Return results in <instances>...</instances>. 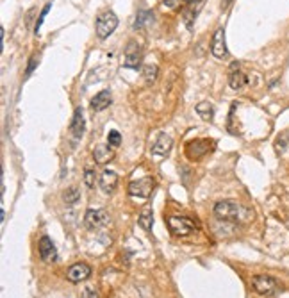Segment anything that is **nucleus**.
<instances>
[{
	"mask_svg": "<svg viewBox=\"0 0 289 298\" xmlns=\"http://www.w3.org/2000/svg\"><path fill=\"white\" fill-rule=\"evenodd\" d=\"M214 216L218 220H223V222L237 223V222H245V220L250 216V213L245 209V207H241L237 202L222 200L214 205Z\"/></svg>",
	"mask_w": 289,
	"mask_h": 298,
	"instance_id": "obj_1",
	"label": "nucleus"
},
{
	"mask_svg": "<svg viewBox=\"0 0 289 298\" xmlns=\"http://www.w3.org/2000/svg\"><path fill=\"white\" fill-rule=\"evenodd\" d=\"M118 27V16L115 14V11L107 9L104 13L98 14L97 18V36L100 40H107Z\"/></svg>",
	"mask_w": 289,
	"mask_h": 298,
	"instance_id": "obj_2",
	"label": "nucleus"
},
{
	"mask_svg": "<svg viewBox=\"0 0 289 298\" xmlns=\"http://www.w3.org/2000/svg\"><path fill=\"white\" fill-rule=\"evenodd\" d=\"M214 143L209 139H193L186 145V157L189 161H200L209 152H213Z\"/></svg>",
	"mask_w": 289,
	"mask_h": 298,
	"instance_id": "obj_3",
	"label": "nucleus"
},
{
	"mask_svg": "<svg viewBox=\"0 0 289 298\" xmlns=\"http://www.w3.org/2000/svg\"><path fill=\"white\" fill-rule=\"evenodd\" d=\"M168 231L172 236L184 238L195 231V222L186 218V216H172V218H168Z\"/></svg>",
	"mask_w": 289,
	"mask_h": 298,
	"instance_id": "obj_4",
	"label": "nucleus"
},
{
	"mask_svg": "<svg viewBox=\"0 0 289 298\" xmlns=\"http://www.w3.org/2000/svg\"><path fill=\"white\" fill-rule=\"evenodd\" d=\"M123 66L129 68V70H139V68H143V52H141V45L138 41H129V45H127Z\"/></svg>",
	"mask_w": 289,
	"mask_h": 298,
	"instance_id": "obj_5",
	"label": "nucleus"
},
{
	"mask_svg": "<svg viewBox=\"0 0 289 298\" xmlns=\"http://www.w3.org/2000/svg\"><path fill=\"white\" fill-rule=\"evenodd\" d=\"M252 286H254V290L257 291L259 295H264V297H273V295H277V291H279L277 281L273 277H268V275L254 277Z\"/></svg>",
	"mask_w": 289,
	"mask_h": 298,
	"instance_id": "obj_6",
	"label": "nucleus"
},
{
	"mask_svg": "<svg viewBox=\"0 0 289 298\" xmlns=\"http://www.w3.org/2000/svg\"><path fill=\"white\" fill-rule=\"evenodd\" d=\"M156 187V180L152 177H143L134 180L129 184V193L132 196H139V198H148Z\"/></svg>",
	"mask_w": 289,
	"mask_h": 298,
	"instance_id": "obj_7",
	"label": "nucleus"
},
{
	"mask_svg": "<svg viewBox=\"0 0 289 298\" xmlns=\"http://www.w3.org/2000/svg\"><path fill=\"white\" fill-rule=\"evenodd\" d=\"M211 54L216 59H225L229 56L227 41H225V29L223 27H218L214 31L213 40H211Z\"/></svg>",
	"mask_w": 289,
	"mask_h": 298,
	"instance_id": "obj_8",
	"label": "nucleus"
},
{
	"mask_svg": "<svg viewBox=\"0 0 289 298\" xmlns=\"http://www.w3.org/2000/svg\"><path fill=\"white\" fill-rule=\"evenodd\" d=\"M109 222V216L104 209H88L84 214V223L86 227L91 229V231H97V229L104 227Z\"/></svg>",
	"mask_w": 289,
	"mask_h": 298,
	"instance_id": "obj_9",
	"label": "nucleus"
},
{
	"mask_svg": "<svg viewBox=\"0 0 289 298\" xmlns=\"http://www.w3.org/2000/svg\"><path fill=\"white\" fill-rule=\"evenodd\" d=\"M89 275H91V268H89L86 263L71 264V266L68 268V272H66V279H68L70 282H73V284L86 281V279H88Z\"/></svg>",
	"mask_w": 289,
	"mask_h": 298,
	"instance_id": "obj_10",
	"label": "nucleus"
},
{
	"mask_svg": "<svg viewBox=\"0 0 289 298\" xmlns=\"http://www.w3.org/2000/svg\"><path fill=\"white\" fill-rule=\"evenodd\" d=\"M246 84H248V77H246L245 73L241 71L239 62H232L231 75H229V86H231L232 89L239 91V89H243Z\"/></svg>",
	"mask_w": 289,
	"mask_h": 298,
	"instance_id": "obj_11",
	"label": "nucleus"
},
{
	"mask_svg": "<svg viewBox=\"0 0 289 298\" xmlns=\"http://www.w3.org/2000/svg\"><path fill=\"white\" fill-rule=\"evenodd\" d=\"M98 186L106 195H111L116 189V186H118V175L115 172H111V170H104L100 179H98Z\"/></svg>",
	"mask_w": 289,
	"mask_h": 298,
	"instance_id": "obj_12",
	"label": "nucleus"
},
{
	"mask_svg": "<svg viewBox=\"0 0 289 298\" xmlns=\"http://www.w3.org/2000/svg\"><path fill=\"white\" fill-rule=\"evenodd\" d=\"M40 255L45 263H54L58 259V250L54 246L52 239L49 236H43L40 239Z\"/></svg>",
	"mask_w": 289,
	"mask_h": 298,
	"instance_id": "obj_13",
	"label": "nucleus"
},
{
	"mask_svg": "<svg viewBox=\"0 0 289 298\" xmlns=\"http://www.w3.org/2000/svg\"><path fill=\"white\" fill-rule=\"evenodd\" d=\"M172 147H173V139L170 138L168 134H159V138L152 145V154H156V156L159 157H165L170 154Z\"/></svg>",
	"mask_w": 289,
	"mask_h": 298,
	"instance_id": "obj_14",
	"label": "nucleus"
},
{
	"mask_svg": "<svg viewBox=\"0 0 289 298\" xmlns=\"http://www.w3.org/2000/svg\"><path fill=\"white\" fill-rule=\"evenodd\" d=\"M93 157H95V163H97V165L104 166V165H107L109 161H113L115 150H113L111 145H98V147L93 150Z\"/></svg>",
	"mask_w": 289,
	"mask_h": 298,
	"instance_id": "obj_15",
	"label": "nucleus"
},
{
	"mask_svg": "<svg viewBox=\"0 0 289 298\" xmlns=\"http://www.w3.org/2000/svg\"><path fill=\"white\" fill-rule=\"evenodd\" d=\"M109 106H111V93H109L107 89H104V91H100V93H97L91 98V109H93L95 113L104 111V109H107Z\"/></svg>",
	"mask_w": 289,
	"mask_h": 298,
	"instance_id": "obj_16",
	"label": "nucleus"
},
{
	"mask_svg": "<svg viewBox=\"0 0 289 298\" xmlns=\"http://www.w3.org/2000/svg\"><path fill=\"white\" fill-rule=\"evenodd\" d=\"M70 130L75 138H80V136L84 134V113H82V107H77L75 113H73Z\"/></svg>",
	"mask_w": 289,
	"mask_h": 298,
	"instance_id": "obj_17",
	"label": "nucleus"
},
{
	"mask_svg": "<svg viewBox=\"0 0 289 298\" xmlns=\"http://www.w3.org/2000/svg\"><path fill=\"white\" fill-rule=\"evenodd\" d=\"M204 4H205V0H187V7H186V11H184L187 27H191V23L195 22L196 14L200 13V9Z\"/></svg>",
	"mask_w": 289,
	"mask_h": 298,
	"instance_id": "obj_18",
	"label": "nucleus"
},
{
	"mask_svg": "<svg viewBox=\"0 0 289 298\" xmlns=\"http://www.w3.org/2000/svg\"><path fill=\"white\" fill-rule=\"evenodd\" d=\"M152 22H154V13H152V11H147V9H141V11H138V14H136L134 29L141 31V29H145V27Z\"/></svg>",
	"mask_w": 289,
	"mask_h": 298,
	"instance_id": "obj_19",
	"label": "nucleus"
},
{
	"mask_svg": "<svg viewBox=\"0 0 289 298\" xmlns=\"http://www.w3.org/2000/svg\"><path fill=\"white\" fill-rule=\"evenodd\" d=\"M141 73L147 84H154L157 80V75H159V68H157V64H143Z\"/></svg>",
	"mask_w": 289,
	"mask_h": 298,
	"instance_id": "obj_20",
	"label": "nucleus"
},
{
	"mask_svg": "<svg viewBox=\"0 0 289 298\" xmlns=\"http://www.w3.org/2000/svg\"><path fill=\"white\" fill-rule=\"evenodd\" d=\"M138 223H139V227L145 229L147 232L152 231V223H154V214H152V207H148V205H147V207L141 211Z\"/></svg>",
	"mask_w": 289,
	"mask_h": 298,
	"instance_id": "obj_21",
	"label": "nucleus"
},
{
	"mask_svg": "<svg viewBox=\"0 0 289 298\" xmlns=\"http://www.w3.org/2000/svg\"><path fill=\"white\" fill-rule=\"evenodd\" d=\"M196 113H198V116L205 121H211L214 118V107H213V104H209V102L196 104Z\"/></svg>",
	"mask_w": 289,
	"mask_h": 298,
	"instance_id": "obj_22",
	"label": "nucleus"
},
{
	"mask_svg": "<svg viewBox=\"0 0 289 298\" xmlns=\"http://www.w3.org/2000/svg\"><path fill=\"white\" fill-rule=\"evenodd\" d=\"M79 198H80V191H79V189H77L75 186L68 187L66 191H64V195H62V200L66 202L68 205L77 204V202H79Z\"/></svg>",
	"mask_w": 289,
	"mask_h": 298,
	"instance_id": "obj_23",
	"label": "nucleus"
},
{
	"mask_svg": "<svg viewBox=\"0 0 289 298\" xmlns=\"http://www.w3.org/2000/svg\"><path fill=\"white\" fill-rule=\"evenodd\" d=\"M121 143V136L118 130H109V134H107V145H111V147H120Z\"/></svg>",
	"mask_w": 289,
	"mask_h": 298,
	"instance_id": "obj_24",
	"label": "nucleus"
},
{
	"mask_svg": "<svg viewBox=\"0 0 289 298\" xmlns=\"http://www.w3.org/2000/svg\"><path fill=\"white\" fill-rule=\"evenodd\" d=\"M275 147L281 152H289V132H284L281 138L275 141Z\"/></svg>",
	"mask_w": 289,
	"mask_h": 298,
	"instance_id": "obj_25",
	"label": "nucleus"
},
{
	"mask_svg": "<svg viewBox=\"0 0 289 298\" xmlns=\"http://www.w3.org/2000/svg\"><path fill=\"white\" fill-rule=\"evenodd\" d=\"M50 7H52V2H49V4L45 5V7H43V11H41V14H40V18H38V20H36V25H34V34H38V32H40V29H41V23H43L45 16H47V14H49Z\"/></svg>",
	"mask_w": 289,
	"mask_h": 298,
	"instance_id": "obj_26",
	"label": "nucleus"
},
{
	"mask_svg": "<svg viewBox=\"0 0 289 298\" xmlns=\"http://www.w3.org/2000/svg\"><path fill=\"white\" fill-rule=\"evenodd\" d=\"M95 179H97V175H95V170L93 168H86L84 170V182L88 187H95Z\"/></svg>",
	"mask_w": 289,
	"mask_h": 298,
	"instance_id": "obj_27",
	"label": "nucleus"
},
{
	"mask_svg": "<svg viewBox=\"0 0 289 298\" xmlns=\"http://www.w3.org/2000/svg\"><path fill=\"white\" fill-rule=\"evenodd\" d=\"M184 2H187V0H165V5L172 11H177L178 7H182Z\"/></svg>",
	"mask_w": 289,
	"mask_h": 298,
	"instance_id": "obj_28",
	"label": "nucleus"
},
{
	"mask_svg": "<svg viewBox=\"0 0 289 298\" xmlns=\"http://www.w3.org/2000/svg\"><path fill=\"white\" fill-rule=\"evenodd\" d=\"M80 298H98V293L95 290H91V288H88V290L82 291V297Z\"/></svg>",
	"mask_w": 289,
	"mask_h": 298,
	"instance_id": "obj_29",
	"label": "nucleus"
},
{
	"mask_svg": "<svg viewBox=\"0 0 289 298\" xmlns=\"http://www.w3.org/2000/svg\"><path fill=\"white\" fill-rule=\"evenodd\" d=\"M34 68H36V58H31L29 59V66H27V70H25V75H31Z\"/></svg>",
	"mask_w": 289,
	"mask_h": 298,
	"instance_id": "obj_30",
	"label": "nucleus"
},
{
	"mask_svg": "<svg viewBox=\"0 0 289 298\" xmlns=\"http://www.w3.org/2000/svg\"><path fill=\"white\" fill-rule=\"evenodd\" d=\"M232 0H222V4H223V7H227L229 4H231Z\"/></svg>",
	"mask_w": 289,
	"mask_h": 298,
	"instance_id": "obj_31",
	"label": "nucleus"
}]
</instances>
